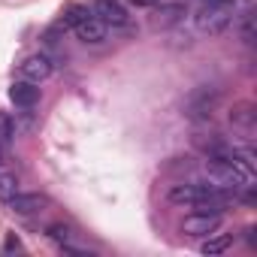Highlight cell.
<instances>
[{"label": "cell", "instance_id": "4", "mask_svg": "<svg viewBox=\"0 0 257 257\" xmlns=\"http://www.w3.org/2000/svg\"><path fill=\"white\" fill-rule=\"evenodd\" d=\"M91 13H94L106 28H127V25H131V16H127V10L118 4V0H94Z\"/></svg>", "mask_w": 257, "mask_h": 257}, {"label": "cell", "instance_id": "17", "mask_svg": "<svg viewBox=\"0 0 257 257\" xmlns=\"http://www.w3.org/2000/svg\"><path fill=\"white\" fill-rule=\"evenodd\" d=\"M131 7H140V10H152V7H158L161 0H127Z\"/></svg>", "mask_w": 257, "mask_h": 257}, {"label": "cell", "instance_id": "1", "mask_svg": "<svg viewBox=\"0 0 257 257\" xmlns=\"http://www.w3.org/2000/svg\"><path fill=\"white\" fill-rule=\"evenodd\" d=\"M194 22H197V31H200V34L218 37V34H224V31L230 28L233 10H230V4H203L200 13L194 16Z\"/></svg>", "mask_w": 257, "mask_h": 257}, {"label": "cell", "instance_id": "13", "mask_svg": "<svg viewBox=\"0 0 257 257\" xmlns=\"http://www.w3.org/2000/svg\"><path fill=\"white\" fill-rule=\"evenodd\" d=\"M19 194V176L10 170H0V203H10Z\"/></svg>", "mask_w": 257, "mask_h": 257}, {"label": "cell", "instance_id": "16", "mask_svg": "<svg viewBox=\"0 0 257 257\" xmlns=\"http://www.w3.org/2000/svg\"><path fill=\"white\" fill-rule=\"evenodd\" d=\"M46 233H49V239H52V242H58L61 248H64V245H70V242H76V233H73V227H67V224H52Z\"/></svg>", "mask_w": 257, "mask_h": 257}, {"label": "cell", "instance_id": "5", "mask_svg": "<svg viewBox=\"0 0 257 257\" xmlns=\"http://www.w3.org/2000/svg\"><path fill=\"white\" fill-rule=\"evenodd\" d=\"M19 70H22V79L40 85V82H46V79L55 73V61H52L49 55H28Z\"/></svg>", "mask_w": 257, "mask_h": 257}, {"label": "cell", "instance_id": "14", "mask_svg": "<svg viewBox=\"0 0 257 257\" xmlns=\"http://www.w3.org/2000/svg\"><path fill=\"white\" fill-rule=\"evenodd\" d=\"M16 140V121L10 112H0V152H7Z\"/></svg>", "mask_w": 257, "mask_h": 257}, {"label": "cell", "instance_id": "2", "mask_svg": "<svg viewBox=\"0 0 257 257\" xmlns=\"http://www.w3.org/2000/svg\"><path fill=\"white\" fill-rule=\"evenodd\" d=\"M218 103H221V91L203 85V88H197V91L188 97V103H185V115L194 118V121H209L212 112L218 109Z\"/></svg>", "mask_w": 257, "mask_h": 257}, {"label": "cell", "instance_id": "9", "mask_svg": "<svg viewBox=\"0 0 257 257\" xmlns=\"http://www.w3.org/2000/svg\"><path fill=\"white\" fill-rule=\"evenodd\" d=\"M73 31H76V37H79L82 43H88V46H100V43L109 37V28H106L97 16H88V19H85V22H79Z\"/></svg>", "mask_w": 257, "mask_h": 257}, {"label": "cell", "instance_id": "12", "mask_svg": "<svg viewBox=\"0 0 257 257\" xmlns=\"http://www.w3.org/2000/svg\"><path fill=\"white\" fill-rule=\"evenodd\" d=\"M230 245H233V236H227V233H218V230H215V233H209V239L200 245V251H203L206 257H212V254H224Z\"/></svg>", "mask_w": 257, "mask_h": 257}, {"label": "cell", "instance_id": "11", "mask_svg": "<svg viewBox=\"0 0 257 257\" xmlns=\"http://www.w3.org/2000/svg\"><path fill=\"white\" fill-rule=\"evenodd\" d=\"M254 121H257V112H254L251 103H236V106H233V112H230V124H233V127L251 134V131H254Z\"/></svg>", "mask_w": 257, "mask_h": 257}, {"label": "cell", "instance_id": "6", "mask_svg": "<svg viewBox=\"0 0 257 257\" xmlns=\"http://www.w3.org/2000/svg\"><path fill=\"white\" fill-rule=\"evenodd\" d=\"M221 218L224 215H209V212H191L185 221H182V230L185 236H209L221 227Z\"/></svg>", "mask_w": 257, "mask_h": 257}, {"label": "cell", "instance_id": "3", "mask_svg": "<svg viewBox=\"0 0 257 257\" xmlns=\"http://www.w3.org/2000/svg\"><path fill=\"white\" fill-rule=\"evenodd\" d=\"M215 185L212 182H179L167 191V200L176 206H194L197 200H203L206 194H212Z\"/></svg>", "mask_w": 257, "mask_h": 257}, {"label": "cell", "instance_id": "8", "mask_svg": "<svg viewBox=\"0 0 257 257\" xmlns=\"http://www.w3.org/2000/svg\"><path fill=\"white\" fill-rule=\"evenodd\" d=\"M10 100L19 109H34L40 103V85L37 82H28V79H19V82L10 85Z\"/></svg>", "mask_w": 257, "mask_h": 257}, {"label": "cell", "instance_id": "18", "mask_svg": "<svg viewBox=\"0 0 257 257\" xmlns=\"http://www.w3.org/2000/svg\"><path fill=\"white\" fill-rule=\"evenodd\" d=\"M13 248H19V239H16V236L7 239V251H13Z\"/></svg>", "mask_w": 257, "mask_h": 257}, {"label": "cell", "instance_id": "15", "mask_svg": "<svg viewBox=\"0 0 257 257\" xmlns=\"http://www.w3.org/2000/svg\"><path fill=\"white\" fill-rule=\"evenodd\" d=\"M88 16H94L88 7H82V4H73V7L64 13V19H61V28H64V31H67V28H76V25H79V22H85Z\"/></svg>", "mask_w": 257, "mask_h": 257}, {"label": "cell", "instance_id": "7", "mask_svg": "<svg viewBox=\"0 0 257 257\" xmlns=\"http://www.w3.org/2000/svg\"><path fill=\"white\" fill-rule=\"evenodd\" d=\"M16 215H40V212H46L49 206H52V200L46 197V194H16L10 203H7Z\"/></svg>", "mask_w": 257, "mask_h": 257}, {"label": "cell", "instance_id": "10", "mask_svg": "<svg viewBox=\"0 0 257 257\" xmlns=\"http://www.w3.org/2000/svg\"><path fill=\"white\" fill-rule=\"evenodd\" d=\"M182 19H185V7H182V4H161V7L155 10V16H152L155 28H173V25H179Z\"/></svg>", "mask_w": 257, "mask_h": 257}]
</instances>
